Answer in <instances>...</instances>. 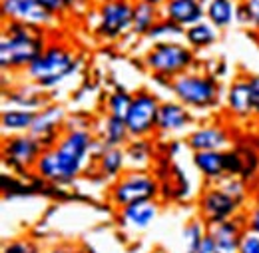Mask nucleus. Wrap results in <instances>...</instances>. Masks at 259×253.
<instances>
[{
  "mask_svg": "<svg viewBox=\"0 0 259 253\" xmlns=\"http://www.w3.org/2000/svg\"><path fill=\"white\" fill-rule=\"evenodd\" d=\"M233 138L231 132L222 124H199L194 126L186 136V146L192 152H226L231 148Z\"/></svg>",
  "mask_w": 259,
  "mask_h": 253,
  "instance_id": "obj_14",
  "label": "nucleus"
},
{
  "mask_svg": "<svg viewBox=\"0 0 259 253\" xmlns=\"http://www.w3.org/2000/svg\"><path fill=\"white\" fill-rule=\"evenodd\" d=\"M68 2V12L70 16H76V18H84L90 14V10L94 8V2L92 0H66Z\"/></svg>",
  "mask_w": 259,
  "mask_h": 253,
  "instance_id": "obj_36",
  "label": "nucleus"
},
{
  "mask_svg": "<svg viewBox=\"0 0 259 253\" xmlns=\"http://www.w3.org/2000/svg\"><path fill=\"white\" fill-rule=\"evenodd\" d=\"M195 124L194 112L184 106L180 100L169 98L162 100L160 112H158V124H156V136L160 138H174L184 132H190Z\"/></svg>",
  "mask_w": 259,
  "mask_h": 253,
  "instance_id": "obj_13",
  "label": "nucleus"
},
{
  "mask_svg": "<svg viewBox=\"0 0 259 253\" xmlns=\"http://www.w3.org/2000/svg\"><path fill=\"white\" fill-rule=\"evenodd\" d=\"M205 20H209L218 30H226L235 22V8L233 0H203Z\"/></svg>",
  "mask_w": 259,
  "mask_h": 253,
  "instance_id": "obj_26",
  "label": "nucleus"
},
{
  "mask_svg": "<svg viewBox=\"0 0 259 253\" xmlns=\"http://www.w3.org/2000/svg\"><path fill=\"white\" fill-rule=\"evenodd\" d=\"M2 253H40V249H38V243L32 239H12L4 243Z\"/></svg>",
  "mask_w": 259,
  "mask_h": 253,
  "instance_id": "obj_34",
  "label": "nucleus"
},
{
  "mask_svg": "<svg viewBox=\"0 0 259 253\" xmlns=\"http://www.w3.org/2000/svg\"><path fill=\"white\" fill-rule=\"evenodd\" d=\"M128 167L132 170H148L152 156H154V146L150 138H132L124 146Z\"/></svg>",
  "mask_w": 259,
  "mask_h": 253,
  "instance_id": "obj_27",
  "label": "nucleus"
},
{
  "mask_svg": "<svg viewBox=\"0 0 259 253\" xmlns=\"http://www.w3.org/2000/svg\"><path fill=\"white\" fill-rule=\"evenodd\" d=\"M44 152V146L30 132L2 138V161L12 174L26 176L34 174V167Z\"/></svg>",
  "mask_w": 259,
  "mask_h": 253,
  "instance_id": "obj_8",
  "label": "nucleus"
},
{
  "mask_svg": "<svg viewBox=\"0 0 259 253\" xmlns=\"http://www.w3.org/2000/svg\"><path fill=\"white\" fill-rule=\"evenodd\" d=\"M162 193L158 178L148 170H126L118 180L110 184L106 191V199L110 207L120 209L124 205L144 201V199H158Z\"/></svg>",
  "mask_w": 259,
  "mask_h": 253,
  "instance_id": "obj_6",
  "label": "nucleus"
},
{
  "mask_svg": "<svg viewBox=\"0 0 259 253\" xmlns=\"http://www.w3.org/2000/svg\"><path fill=\"white\" fill-rule=\"evenodd\" d=\"M197 209H199V218L209 227V225L227 222V220L239 216L241 203L231 193H227L222 188V184H209L199 193Z\"/></svg>",
  "mask_w": 259,
  "mask_h": 253,
  "instance_id": "obj_10",
  "label": "nucleus"
},
{
  "mask_svg": "<svg viewBox=\"0 0 259 253\" xmlns=\"http://www.w3.org/2000/svg\"><path fill=\"white\" fill-rule=\"evenodd\" d=\"M160 106H162V98L156 92H152L148 88H140V90L134 92L130 110L126 118H124L132 138H152V136H156Z\"/></svg>",
  "mask_w": 259,
  "mask_h": 253,
  "instance_id": "obj_9",
  "label": "nucleus"
},
{
  "mask_svg": "<svg viewBox=\"0 0 259 253\" xmlns=\"http://www.w3.org/2000/svg\"><path fill=\"white\" fill-rule=\"evenodd\" d=\"M46 104H50V100L46 98V92L40 90L38 86L30 84V82L20 84L18 88H10V90L6 88L4 90V106L40 112Z\"/></svg>",
  "mask_w": 259,
  "mask_h": 253,
  "instance_id": "obj_20",
  "label": "nucleus"
},
{
  "mask_svg": "<svg viewBox=\"0 0 259 253\" xmlns=\"http://www.w3.org/2000/svg\"><path fill=\"white\" fill-rule=\"evenodd\" d=\"M96 138L106 148H124L132 140L126 120L112 116V114H104L100 118L96 128Z\"/></svg>",
  "mask_w": 259,
  "mask_h": 253,
  "instance_id": "obj_21",
  "label": "nucleus"
},
{
  "mask_svg": "<svg viewBox=\"0 0 259 253\" xmlns=\"http://www.w3.org/2000/svg\"><path fill=\"white\" fill-rule=\"evenodd\" d=\"M94 167L98 170L100 178L104 180H118L128 170V158L124 148H106L100 144L96 156H94Z\"/></svg>",
  "mask_w": 259,
  "mask_h": 253,
  "instance_id": "obj_19",
  "label": "nucleus"
},
{
  "mask_svg": "<svg viewBox=\"0 0 259 253\" xmlns=\"http://www.w3.org/2000/svg\"><path fill=\"white\" fill-rule=\"evenodd\" d=\"M239 253H259V235L257 233L245 231V235H243V239H241Z\"/></svg>",
  "mask_w": 259,
  "mask_h": 253,
  "instance_id": "obj_37",
  "label": "nucleus"
},
{
  "mask_svg": "<svg viewBox=\"0 0 259 253\" xmlns=\"http://www.w3.org/2000/svg\"><path fill=\"white\" fill-rule=\"evenodd\" d=\"M207 225L201 218H195V220H190V222L184 225L182 229V241H184V249L186 253H195L201 239L207 235Z\"/></svg>",
  "mask_w": 259,
  "mask_h": 253,
  "instance_id": "obj_29",
  "label": "nucleus"
},
{
  "mask_svg": "<svg viewBox=\"0 0 259 253\" xmlns=\"http://www.w3.org/2000/svg\"><path fill=\"white\" fill-rule=\"evenodd\" d=\"M218 38H220V30L209 20H201L197 24H192L184 32V42L194 52H199V50H205V48L213 46L218 42Z\"/></svg>",
  "mask_w": 259,
  "mask_h": 253,
  "instance_id": "obj_24",
  "label": "nucleus"
},
{
  "mask_svg": "<svg viewBox=\"0 0 259 253\" xmlns=\"http://www.w3.org/2000/svg\"><path fill=\"white\" fill-rule=\"evenodd\" d=\"M80 66L82 62H80L76 50H72L64 42L50 40L48 46L44 48V52L20 76L26 82L38 86L40 90L50 92V90L58 88L60 84H64L68 78H72L80 70Z\"/></svg>",
  "mask_w": 259,
  "mask_h": 253,
  "instance_id": "obj_3",
  "label": "nucleus"
},
{
  "mask_svg": "<svg viewBox=\"0 0 259 253\" xmlns=\"http://www.w3.org/2000/svg\"><path fill=\"white\" fill-rule=\"evenodd\" d=\"M195 253H220L218 245H215V241H213V237L209 235V231H207V235L201 239V243H199V247H197V251Z\"/></svg>",
  "mask_w": 259,
  "mask_h": 253,
  "instance_id": "obj_40",
  "label": "nucleus"
},
{
  "mask_svg": "<svg viewBox=\"0 0 259 253\" xmlns=\"http://www.w3.org/2000/svg\"><path fill=\"white\" fill-rule=\"evenodd\" d=\"M94 4H102V2H110V0H92Z\"/></svg>",
  "mask_w": 259,
  "mask_h": 253,
  "instance_id": "obj_46",
  "label": "nucleus"
},
{
  "mask_svg": "<svg viewBox=\"0 0 259 253\" xmlns=\"http://www.w3.org/2000/svg\"><path fill=\"white\" fill-rule=\"evenodd\" d=\"M160 216V201L158 199H144L136 201L118 209V223L124 229L132 231H146Z\"/></svg>",
  "mask_w": 259,
  "mask_h": 253,
  "instance_id": "obj_15",
  "label": "nucleus"
},
{
  "mask_svg": "<svg viewBox=\"0 0 259 253\" xmlns=\"http://www.w3.org/2000/svg\"><path fill=\"white\" fill-rule=\"evenodd\" d=\"M90 14L94 16V36L104 42H116L132 32L134 0H110L94 4Z\"/></svg>",
  "mask_w": 259,
  "mask_h": 253,
  "instance_id": "obj_7",
  "label": "nucleus"
},
{
  "mask_svg": "<svg viewBox=\"0 0 259 253\" xmlns=\"http://www.w3.org/2000/svg\"><path fill=\"white\" fill-rule=\"evenodd\" d=\"M195 64V52L182 40H165L152 44L144 54V66L154 74V78L171 82L180 74L192 70Z\"/></svg>",
  "mask_w": 259,
  "mask_h": 253,
  "instance_id": "obj_5",
  "label": "nucleus"
},
{
  "mask_svg": "<svg viewBox=\"0 0 259 253\" xmlns=\"http://www.w3.org/2000/svg\"><path fill=\"white\" fill-rule=\"evenodd\" d=\"M224 167L227 178H241L243 172V156L239 148H229L224 152Z\"/></svg>",
  "mask_w": 259,
  "mask_h": 253,
  "instance_id": "obj_32",
  "label": "nucleus"
},
{
  "mask_svg": "<svg viewBox=\"0 0 259 253\" xmlns=\"http://www.w3.org/2000/svg\"><path fill=\"white\" fill-rule=\"evenodd\" d=\"M160 18H162V10L158 6L134 0V16H132V32L130 34L136 38H146V34L154 28V24Z\"/></svg>",
  "mask_w": 259,
  "mask_h": 253,
  "instance_id": "obj_25",
  "label": "nucleus"
},
{
  "mask_svg": "<svg viewBox=\"0 0 259 253\" xmlns=\"http://www.w3.org/2000/svg\"><path fill=\"white\" fill-rule=\"evenodd\" d=\"M209 235L213 237L215 245L220 253H239L241 247V239L247 231L245 227V218L239 214L227 222L215 223V225H209Z\"/></svg>",
  "mask_w": 259,
  "mask_h": 253,
  "instance_id": "obj_17",
  "label": "nucleus"
},
{
  "mask_svg": "<svg viewBox=\"0 0 259 253\" xmlns=\"http://www.w3.org/2000/svg\"><path fill=\"white\" fill-rule=\"evenodd\" d=\"M86 253H96V251H92V249H86Z\"/></svg>",
  "mask_w": 259,
  "mask_h": 253,
  "instance_id": "obj_49",
  "label": "nucleus"
},
{
  "mask_svg": "<svg viewBox=\"0 0 259 253\" xmlns=\"http://www.w3.org/2000/svg\"><path fill=\"white\" fill-rule=\"evenodd\" d=\"M68 253H86V249H84V251H74V249H70Z\"/></svg>",
  "mask_w": 259,
  "mask_h": 253,
  "instance_id": "obj_48",
  "label": "nucleus"
},
{
  "mask_svg": "<svg viewBox=\"0 0 259 253\" xmlns=\"http://www.w3.org/2000/svg\"><path fill=\"white\" fill-rule=\"evenodd\" d=\"M136 2H146V4H152V6H158V8H162L163 4L167 2V0H136Z\"/></svg>",
  "mask_w": 259,
  "mask_h": 253,
  "instance_id": "obj_44",
  "label": "nucleus"
},
{
  "mask_svg": "<svg viewBox=\"0 0 259 253\" xmlns=\"http://www.w3.org/2000/svg\"><path fill=\"white\" fill-rule=\"evenodd\" d=\"M243 218H245V227H247V231L257 233L259 235V203L253 205L247 214H243Z\"/></svg>",
  "mask_w": 259,
  "mask_h": 253,
  "instance_id": "obj_39",
  "label": "nucleus"
},
{
  "mask_svg": "<svg viewBox=\"0 0 259 253\" xmlns=\"http://www.w3.org/2000/svg\"><path fill=\"white\" fill-rule=\"evenodd\" d=\"M66 122H68V114H66L64 106L50 102L40 112H36V120L30 128V134L44 146V150H48L58 144Z\"/></svg>",
  "mask_w": 259,
  "mask_h": 253,
  "instance_id": "obj_12",
  "label": "nucleus"
},
{
  "mask_svg": "<svg viewBox=\"0 0 259 253\" xmlns=\"http://www.w3.org/2000/svg\"><path fill=\"white\" fill-rule=\"evenodd\" d=\"M48 30L4 20L0 38L2 74H22L48 46Z\"/></svg>",
  "mask_w": 259,
  "mask_h": 253,
  "instance_id": "obj_2",
  "label": "nucleus"
},
{
  "mask_svg": "<svg viewBox=\"0 0 259 253\" xmlns=\"http://www.w3.org/2000/svg\"><path fill=\"white\" fill-rule=\"evenodd\" d=\"M257 130H259V120H257Z\"/></svg>",
  "mask_w": 259,
  "mask_h": 253,
  "instance_id": "obj_50",
  "label": "nucleus"
},
{
  "mask_svg": "<svg viewBox=\"0 0 259 253\" xmlns=\"http://www.w3.org/2000/svg\"><path fill=\"white\" fill-rule=\"evenodd\" d=\"M160 10L163 18L171 20L182 28H188L192 24L205 20L203 0H167Z\"/></svg>",
  "mask_w": 259,
  "mask_h": 253,
  "instance_id": "obj_18",
  "label": "nucleus"
},
{
  "mask_svg": "<svg viewBox=\"0 0 259 253\" xmlns=\"http://www.w3.org/2000/svg\"><path fill=\"white\" fill-rule=\"evenodd\" d=\"M235 22L243 24V26H253V16H251V10L247 8L245 2L237 4V8H235Z\"/></svg>",
  "mask_w": 259,
  "mask_h": 253,
  "instance_id": "obj_38",
  "label": "nucleus"
},
{
  "mask_svg": "<svg viewBox=\"0 0 259 253\" xmlns=\"http://www.w3.org/2000/svg\"><path fill=\"white\" fill-rule=\"evenodd\" d=\"M255 118H257V120H259V104H257V106H255Z\"/></svg>",
  "mask_w": 259,
  "mask_h": 253,
  "instance_id": "obj_47",
  "label": "nucleus"
},
{
  "mask_svg": "<svg viewBox=\"0 0 259 253\" xmlns=\"http://www.w3.org/2000/svg\"><path fill=\"white\" fill-rule=\"evenodd\" d=\"M249 88H251V96H253V102L255 106L259 104V74L249 76Z\"/></svg>",
  "mask_w": 259,
  "mask_h": 253,
  "instance_id": "obj_42",
  "label": "nucleus"
},
{
  "mask_svg": "<svg viewBox=\"0 0 259 253\" xmlns=\"http://www.w3.org/2000/svg\"><path fill=\"white\" fill-rule=\"evenodd\" d=\"M34 120H36V112H32V110L4 106V108H2V114H0V128H2V136L26 134V132H30Z\"/></svg>",
  "mask_w": 259,
  "mask_h": 253,
  "instance_id": "obj_23",
  "label": "nucleus"
},
{
  "mask_svg": "<svg viewBox=\"0 0 259 253\" xmlns=\"http://www.w3.org/2000/svg\"><path fill=\"white\" fill-rule=\"evenodd\" d=\"M0 12H2L4 20L30 24V26H38L44 30L58 28V24H60V18H56L48 10H44L38 0H2Z\"/></svg>",
  "mask_w": 259,
  "mask_h": 253,
  "instance_id": "obj_11",
  "label": "nucleus"
},
{
  "mask_svg": "<svg viewBox=\"0 0 259 253\" xmlns=\"http://www.w3.org/2000/svg\"><path fill=\"white\" fill-rule=\"evenodd\" d=\"M241 156H243V172H241V180L243 182H251L259 176V152L249 146V148H239Z\"/></svg>",
  "mask_w": 259,
  "mask_h": 253,
  "instance_id": "obj_31",
  "label": "nucleus"
},
{
  "mask_svg": "<svg viewBox=\"0 0 259 253\" xmlns=\"http://www.w3.org/2000/svg\"><path fill=\"white\" fill-rule=\"evenodd\" d=\"M40 4H42V8L44 10H48L52 16H56V18H68L70 16V12H68V2L66 0H38Z\"/></svg>",
  "mask_w": 259,
  "mask_h": 253,
  "instance_id": "obj_35",
  "label": "nucleus"
},
{
  "mask_svg": "<svg viewBox=\"0 0 259 253\" xmlns=\"http://www.w3.org/2000/svg\"><path fill=\"white\" fill-rule=\"evenodd\" d=\"M222 188H224L227 193H231V195L243 205V201H245V197H247V182H243L241 178H226V180L222 182Z\"/></svg>",
  "mask_w": 259,
  "mask_h": 253,
  "instance_id": "obj_33",
  "label": "nucleus"
},
{
  "mask_svg": "<svg viewBox=\"0 0 259 253\" xmlns=\"http://www.w3.org/2000/svg\"><path fill=\"white\" fill-rule=\"evenodd\" d=\"M167 146H169V148H167V154H169V156H176V154L180 152V146H182V144H180V142H169Z\"/></svg>",
  "mask_w": 259,
  "mask_h": 253,
  "instance_id": "obj_43",
  "label": "nucleus"
},
{
  "mask_svg": "<svg viewBox=\"0 0 259 253\" xmlns=\"http://www.w3.org/2000/svg\"><path fill=\"white\" fill-rule=\"evenodd\" d=\"M167 90L192 112H211L222 104L220 78L199 70H188L180 74L169 82Z\"/></svg>",
  "mask_w": 259,
  "mask_h": 253,
  "instance_id": "obj_4",
  "label": "nucleus"
},
{
  "mask_svg": "<svg viewBox=\"0 0 259 253\" xmlns=\"http://www.w3.org/2000/svg\"><path fill=\"white\" fill-rule=\"evenodd\" d=\"M194 167L199 172L203 182L207 184H222L226 180V167H224V152L207 150V152H194L192 156Z\"/></svg>",
  "mask_w": 259,
  "mask_h": 253,
  "instance_id": "obj_22",
  "label": "nucleus"
},
{
  "mask_svg": "<svg viewBox=\"0 0 259 253\" xmlns=\"http://www.w3.org/2000/svg\"><path fill=\"white\" fill-rule=\"evenodd\" d=\"M98 146L100 142L90 128L66 126L58 144L42 152L32 176L54 188L72 186L94 158Z\"/></svg>",
  "mask_w": 259,
  "mask_h": 253,
  "instance_id": "obj_1",
  "label": "nucleus"
},
{
  "mask_svg": "<svg viewBox=\"0 0 259 253\" xmlns=\"http://www.w3.org/2000/svg\"><path fill=\"white\" fill-rule=\"evenodd\" d=\"M224 100H226V108L233 114V118L237 120L255 118V102L249 88V76H241L229 82Z\"/></svg>",
  "mask_w": 259,
  "mask_h": 253,
  "instance_id": "obj_16",
  "label": "nucleus"
},
{
  "mask_svg": "<svg viewBox=\"0 0 259 253\" xmlns=\"http://www.w3.org/2000/svg\"><path fill=\"white\" fill-rule=\"evenodd\" d=\"M184 32H186V28L174 24L171 20H167V18L162 16V18L154 24V28L146 34V40L152 42V44H156V42H165V40H182V38H184Z\"/></svg>",
  "mask_w": 259,
  "mask_h": 253,
  "instance_id": "obj_30",
  "label": "nucleus"
},
{
  "mask_svg": "<svg viewBox=\"0 0 259 253\" xmlns=\"http://www.w3.org/2000/svg\"><path fill=\"white\" fill-rule=\"evenodd\" d=\"M253 148H255V150L259 152V136L255 138V140H253Z\"/></svg>",
  "mask_w": 259,
  "mask_h": 253,
  "instance_id": "obj_45",
  "label": "nucleus"
},
{
  "mask_svg": "<svg viewBox=\"0 0 259 253\" xmlns=\"http://www.w3.org/2000/svg\"><path fill=\"white\" fill-rule=\"evenodd\" d=\"M247 8L251 10V16H253V26L259 28V0H245Z\"/></svg>",
  "mask_w": 259,
  "mask_h": 253,
  "instance_id": "obj_41",
  "label": "nucleus"
},
{
  "mask_svg": "<svg viewBox=\"0 0 259 253\" xmlns=\"http://www.w3.org/2000/svg\"><path fill=\"white\" fill-rule=\"evenodd\" d=\"M132 98H134V92H128L122 86L114 88L110 94L106 96V100H104L106 114H112V116H118V118H126L130 104H132Z\"/></svg>",
  "mask_w": 259,
  "mask_h": 253,
  "instance_id": "obj_28",
  "label": "nucleus"
}]
</instances>
